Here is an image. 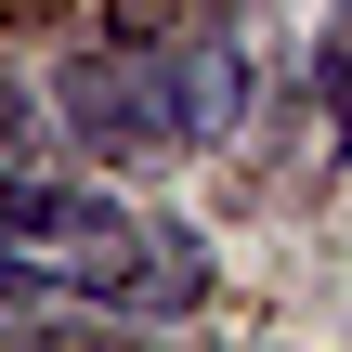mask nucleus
<instances>
[{
    "instance_id": "20e7f679",
    "label": "nucleus",
    "mask_w": 352,
    "mask_h": 352,
    "mask_svg": "<svg viewBox=\"0 0 352 352\" xmlns=\"http://www.w3.org/2000/svg\"><path fill=\"white\" fill-rule=\"evenodd\" d=\"M157 78H170L183 144H222V131L248 118V39H235V26H183V39H157Z\"/></svg>"
},
{
    "instance_id": "39448f33",
    "label": "nucleus",
    "mask_w": 352,
    "mask_h": 352,
    "mask_svg": "<svg viewBox=\"0 0 352 352\" xmlns=\"http://www.w3.org/2000/svg\"><path fill=\"white\" fill-rule=\"evenodd\" d=\"M314 91H327V118H340V144H352V0H340V26H327V52H314Z\"/></svg>"
},
{
    "instance_id": "423d86ee",
    "label": "nucleus",
    "mask_w": 352,
    "mask_h": 352,
    "mask_svg": "<svg viewBox=\"0 0 352 352\" xmlns=\"http://www.w3.org/2000/svg\"><path fill=\"white\" fill-rule=\"evenodd\" d=\"M52 300H65V287H52L39 261H13V248H0V327H26V314H52Z\"/></svg>"
},
{
    "instance_id": "0eeeda50",
    "label": "nucleus",
    "mask_w": 352,
    "mask_h": 352,
    "mask_svg": "<svg viewBox=\"0 0 352 352\" xmlns=\"http://www.w3.org/2000/svg\"><path fill=\"white\" fill-rule=\"evenodd\" d=\"M13 131H26V91H13V78H0V157H26V144H13Z\"/></svg>"
},
{
    "instance_id": "f257e3e1",
    "label": "nucleus",
    "mask_w": 352,
    "mask_h": 352,
    "mask_svg": "<svg viewBox=\"0 0 352 352\" xmlns=\"http://www.w3.org/2000/svg\"><path fill=\"white\" fill-rule=\"evenodd\" d=\"M52 104H65V131H78L91 157H183V118H170L157 39H144V52H78V65L52 78Z\"/></svg>"
},
{
    "instance_id": "7ed1b4c3",
    "label": "nucleus",
    "mask_w": 352,
    "mask_h": 352,
    "mask_svg": "<svg viewBox=\"0 0 352 352\" xmlns=\"http://www.w3.org/2000/svg\"><path fill=\"white\" fill-rule=\"evenodd\" d=\"M118 222H131V209H118V196H91V183H0V248H13V261H39L52 287H78V261H91Z\"/></svg>"
},
{
    "instance_id": "f03ea898",
    "label": "nucleus",
    "mask_w": 352,
    "mask_h": 352,
    "mask_svg": "<svg viewBox=\"0 0 352 352\" xmlns=\"http://www.w3.org/2000/svg\"><path fill=\"white\" fill-rule=\"evenodd\" d=\"M65 300H104V314H196V300H209V248H196L183 222H118V235L78 261Z\"/></svg>"
}]
</instances>
